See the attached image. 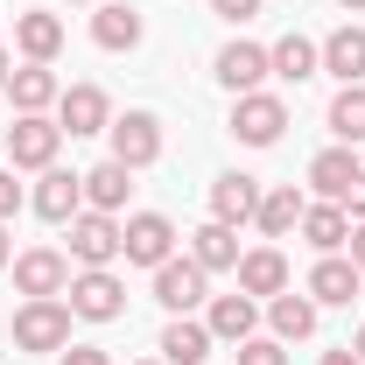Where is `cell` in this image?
<instances>
[{
    "label": "cell",
    "instance_id": "23",
    "mask_svg": "<svg viewBox=\"0 0 365 365\" xmlns=\"http://www.w3.org/2000/svg\"><path fill=\"white\" fill-rule=\"evenodd\" d=\"M190 260H197L204 274H232L239 267V232L218 225V218H204V225L190 232Z\"/></svg>",
    "mask_w": 365,
    "mask_h": 365
},
{
    "label": "cell",
    "instance_id": "39",
    "mask_svg": "<svg viewBox=\"0 0 365 365\" xmlns=\"http://www.w3.org/2000/svg\"><path fill=\"white\" fill-rule=\"evenodd\" d=\"M7 71H14V56H7V49H0V91H7Z\"/></svg>",
    "mask_w": 365,
    "mask_h": 365
},
{
    "label": "cell",
    "instance_id": "6",
    "mask_svg": "<svg viewBox=\"0 0 365 365\" xmlns=\"http://www.w3.org/2000/svg\"><path fill=\"white\" fill-rule=\"evenodd\" d=\"M155 302H162L169 317H190V309H204V302H211V274L197 267L190 253H182V260H162V267H155Z\"/></svg>",
    "mask_w": 365,
    "mask_h": 365
},
{
    "label": "cell",
    "instance_id": "26",
    "mask_svg": "<svg viewBox=\"0 0 365 365\" xmlns=\"http://www.w3.org/2000/svg\"><path fill=\"white\" fill-rule=\"evenodd\" d=\"M91 43L98 49H134L140 43V14L127 0H98V14H91Z\"/></svg>",
    "mask_w": 365,
    "mask_h": 365
},
{
    "label": "cell",
    "instance_id": "30",
    "mask_svg": "<svg viewBox=\"0 0 365 365\" xmlns=\"http://www.w3.org/2000/svg\"><path fill=\"white\" fill-rule=\"evenodd\" d=\"M232 365H288V351H281V337H246V344H232Z\"/></svg>",
    "mask_w": 365,
    "mask_h": 365
},
{
    "label": "cell",
    "instance_id": "25",
    "mask_svg": "<svg viewBox=\"0 0 365 365\" xmlns=\"http://www.w3.org/2000/svg\"><path fill=\"white\" fill-rule=\"evenodd\" d=\"M267 323H274L281 344H302V337H317V302L295 295V288H281V295L267 302Z\"/></svg>",
    "mask_w": 365,
    "mask_h": 365
},
{
    "label": "cell",
    "instance_id": "14",
    "mask_svg": "<svg viewBox=\"0 0 365 365\" xmlns=\"http://www.w3.org/2000/svg\"><path fill=\"white\" fill-rule=\"evenodd\" d=\"M36 218H49V225H71L78 211H85V176H71V169H43V182H36Z\"/></svg>",
    "mask_w": 365,
    "mask_h": 365
},
{
    "label": "cell",
    "instance_id": "3",
    "mask_svg": "<svg viewBox=\"0 0 365 365\" xmlns=\"http://www.w3.org/2000/svg\"><path fill=\"white\" fill-rule=\"evenodd\" d=\"M63 295H71V317H85V323H120L127 317V281L113 267H78Z\"/></svg>",
    "mask_w": 365,
    "mask_h": 365
},
{
    "label": "cell",
    "instance_id": "27",
    "mask_svg": "<svg viewBox=\"0 0 365 365\" xmlns=\"http://www.w3.org/2000/svg\"><path fill=\"white\" fill-rule=\"evenodd\" d=\"M267 63H274V78L302 85V78H317V71H323V49L309 43V36H281V43L267 49Z\"/></svg>",
    "mask_w": 365,
    "mask_h": 365
},
{
    "label": "cell",
    "instance_id": "31",
    "mask_svg": "<svg viewBox=\"0 0 365 365\" xmlns=\"http://www.w3.org/2000/svg\"><path fill=\"white\" fill-rule=\"evenodd\" d=\"M21 211V182H14V169H0V225Z\"/></svg>",
    "mask_w": 365,
    "mask_h": 365
},
{
    "label": "cell",
    "instance_id": "19",
    "mask_svg": "<svg viewBox=\"0 0 365 365\" xmlns=\"http://www.w3.org/2000/svg\"><path fill=\"white\" fill-rule=\"evenodd\" d=\"M317 49H323V71H330L337 85H365V29L344 21V29H330Z\"/></svg>",
    "mask_w": 365,
    "mask_h": 365
},
{
    "label": "cell",
    "instance_id": "35",
    "mask_svg": "<svg viewBox=\"0 0 365 365\" xmlns=\"http://www.w3.org/2000/svg\"><path fill=\"white\" fill-rule=\"evenodd\" d=\"M344 218H365V176L351 182V190H344Z\"/></svg>",
    "mask_w": 365,
    "mask_h": 365
},
{
    "label": "cell",
    "instance_id": "11",
    "mask_svg": "<svg viewBox=\"0 0 365 365\" xmlns=\"http://www.w3.org/2000/svg\"><path fill=\"white\" fill-rule=\"evenodd\" d=\"M14 288H21V295H63V288H71V253H56V246L14 253Z\"/></svg>",
    "mask_w": 365,
    "mask_h": 365
},
{
    "label": "cell",
    "instance_id": "9",
    "mask_svg": "<svg viewBox=\"0 0 365 365\" xmlns=\"http://www.w3.org/2000/svg\"><path fill=\"white\" fill-rule=\"evenodd\" d=\"M211 71H218V85H225L232 98H246V91H260V85L274 78L267 49H260V43H246V36H232V43L218 49V63H211Z\"/></svg>",
    "mask_w": 365,
    "mask_h": 365
},
{
    "label": "cell",
    "instance_id": "13",
    "mask_svg": "<svg viewBox=\"0 0 365 365\" xmlns=\"http://www.w3.org/2000/svg\"><path fill=\"white\" fill-rule=\"evenodd\" d=\"M239 295H253V302H274L281 288H288V253L281 246H253V253H239Z\"/></svg>",
    "mask_w": 365,
    "mask_h": 365
},
{
    "label": "cell",
    "instance_id": "28",
    "mask_svg": "<svg viewBox=\"0 0 365 365\" xmlns=\"http://www.w3.org/2000/svg\"><path fill=\"white\" fill-rule=\"evenodd\" d=\"M302 239H309L317 253H344V239H351L344 204H309V211H302Z\"/></svg>",
    "mask_w": 365,
    "mask_h": 365
},
{
    "label": "cell",
    "instance_id": "1",
    "mask_svg": "<svg viewBox=\"0 0 365 365\" xmlns=\"http://www.w3.org/2000/svg\"><path fill=\"white\" fill-rule=\"evenodd\" d=\"M7 330H14V351H63L71 344V302L63 295H29Z\"/></svg>",
    "mask_w": 365,
    "mask_h": 365
},
{
    "label": "cell",
    "instance_id": "4",
    "mask_svg": "<svg viewBox=\"0 0 365 365\" xmlns=\"http://www.w3.org/2000/svg\"><path fill=\"white\" fill-rule=\"evenodd\" d=\"M232 134L246 140V148H274V140L288 134V98H281V91H246V98H232Z\"/></svg>",
    "mask_w": 365,
    "mask_h": 365
},
{
    "label": "cell",
    "instance_id": "7",
    "mask_svg": "<svg viewBox=\"0 0 365 365\" xmlns=\"http://www.w3.org/2000/svg\"><path fill=\"white\" fill-rule=\"evenodd\" d=\"M106 134H113V162H127V169H155L162 162V120L155 113H120Z\"/></svg>",
    "mask_w": 365,
    "mask_h": 365
},
{
    "label": "cell",
    "instance_id": "41",
    "mask_svg": "<svg viewBox=\"0 0 365 365\" xmlns=\"http://www.w3.org/2000/svg\"><path fill=\"white\" fill-rule=\"evenodd\" d=\"M71 7H98V0H71Z\"/></svg>",
    "mask_w": 365,
    "mask_h": 365
},
{
    "label": "cell",
    "instance_id": "21",
    "mask_svg": "<svg viewBox=\"0 0 365 365\" xmlns=\"http://www.w3.org/2000/svg\"><path fill=\"white\" fill-rule=\"evenodd\" d=\"M302 211H309V197H302L295 182H274V190H260V211H253V225L267 232V239H288V232L302 225Z\"/></svg>",
    "mask_w": 365,
    "mask_h": 365
},
{
    "label": "cell",
    "instance_id": "37",
    "mask_svg": "<svg viewBox=\"0 0 365 365\" xmlns=\"http://www.w3.org/2000/svg\"><path fill=\"white\" fill-rule=\"evenodd\" d=\"M7 260H14V239H7V225H0V267H7Z\"/></svg>",
    "mask_w": 365,
    "mask_h": 365
},
{
    "label": "cell",
    "instance_id": "22",
    "mask_svg": "<svg viewBox=\"0 0 365 365\" xmlns=\"http://www.w3.org/2000/svg\"><path fill=\"white\" fill-rule=\"evenodd\" d=\"M7 98H14V113H49L63 98V85L49 63H21V71H7Z\"/></svg>",
    "mask_w": 365,
    "mask_h": 365
},
{
    "label": "cell",
    "instance_id": "17",
    "mask_svg": "<svg viewBox=\"0 0 365 365\" xmlns=\"http://www.w3.org/2000/svg\"><path fill=\"white\" fill-rule=\"evenodd\" d=\"M359 176H365V162L351 155V148H344V140H337V148H323L317 162H309V182H317V197H323V204H344V190H351Z\"/></svg>",
    "mask_w": 365,
    "mask_h": 365
},
{
    "label": "cell",
    "instance_id": "12",
    "mask_svg": "<svg viewBox=\"0 0 365 365\" xmlns=\"http://www.w3.org/2000/svg\"><path fill=\"white\" fill-rule=\"evenodd\" d=\"M365 274L344 260V253H323L317 267H309V281H302V295L317 302V309H351V295H359Z\"/></svg>",
    "mask_w": 365,
    "mask_h": 365
},
{
    "label": "cell",
    "instance_id": "34",
    "mask_svg": "<svg viewBox=\"0 0 365 365\" xmlns=\"http://www.w3.org/2000/svg\"><path fill=\"white\" fill-rule=\"evenodd\" d=\"M344 260H351V267L365 274V218H359V225H351V239H344Z\"/></svg>",
    "mask_w": 365,
    "mask_h": 365
},
{
    "label": "cell",
    "instance_id": "32",
    "mask_svg": "<svg viewBox=\"0 0 365 365\" xmlns=\"http://www.w3.org/2000/svg\"><path fill=\"white\" fill-rule=\"evenodd\" d=\"M56 359H63V365H113V359H106V351H98V344H63Z\"/></svg>",
    "mask_w": 365,
    "mask_h": 365
},
{
    "label": "cell",
    "instance_id": "36",
    "mask_svg": "<svg viewBox=\"0 0 365 365\" xmlns=\"http://www.w3.org/2000/svg\"><path fill=\"white\" fill-rule=\"evenodd\" d=\"M317 365H359V351H351V344H337V351H323Z\"/></svg>",
    "mask_w": 365,
    "mask_h": 365
},
{
    "label": "cell",
    "instance_id": "15",
    "mask_svg": "<svg viewBox=\"0 0 365 365\" xmlns=\"http://www.w3.org/2000/svg\"><path fill=\"white\" fill-rule=\"evenodd\" d=\"M14 49H21L29 63H56V49H63V21H56L49 7H21V14H14Z\"/></svg>",
    "mask_w": 365,
    "mask_h": 365
},
{
    "label": "cell",
    "instance_id": "24",
    "mask_svg": "<svg viewBox=\"0 0 365 365\" xmlns=\"http://www.w3.org/2000/svg\"><path fill=\"white\" fill-rule=\"evenodd\" d=\"M127 190H134V169L106 155L98 169H85V211H113V218H120V204H127Z\"/></svg>",
    "mask_w": 365,
    "mask_h": 365
},
{
    "label": "cell",
    "instance_id": "29",
    "mask_svg": "<svg viewBox=\"0 0 365 365\" xmlns=\"http://www.w3.org/2000/svg\"><path fill=\"white\" fill-rule=\"evenodd\" d=\"M323 120H330V134L344 140V148L365 140V85H344L337 98H330V113H323Z\"/></svg>",
    "mask_w": 365,
    "mask_h": 365
},
{
    "label": "cell",
    "instance_id": "16",
    "mask_svg": "<svg viewBox=\"0 0 365 365\" xmlns=\"http://www.w3.org/2000/svg\"><path fill=\"white\" fill-rule=\"evenodd\" d=\"M253 211H260V182L253 176H239V169H232V176H218L211 182V218H218V225H253Z\"/></svg>",
    "mask_w": 365,
    "mask_h": 365
},
{
    "label": "cell",
    "instance_id": "5",
    "mask_svg": "<svg viewBox=\"0 0 365 365\" xmlns=\"http://www.w3.org/2000/svg\"><path fill=\"white\" fill-rule=\"evenodd\" d=\"M120 260H134V267H162V260H176V225H169L162 211H134V218H120Z\"/></svg>",
    "mask_w": 365,
    "mask_h": 365
},
{
    "label": "cell",
    "instance_id": "18",
    "mask_svg": "<svg viewBox=\"0 0 365 365\" xmlns=\"http://www.w3.org/2000/svg\"><path fill=\"white\" fill-rule=\"evenodd\" d=\"M204 323H211L218 344H246L253 323H260V302H253V295H211V302H204Z\"/></svg>",
    "mask_w": 365,
    "mask_h": 365
},
{
    "label": "cell",
    "instance_id": "8",
    "mask_svg": "<svg viewBox=\"0 0 365 365\" xmlns=\"http://www.w3.org/2000/svg\"><path fill=\"white\" fill-rule=\"evenodd\" d=\"M71 260L78 267H113L120 260V218L113 211H78L71 218Z\"/></svg>",
    "mask_w": 365,
    "mask_h": 365
},
{
    "label": "cell",
    "instance_id": "2",
    "mask_svg": "<svg viewBox=\"0 0 365 365\" xmlns=\"http://www.w3.org/2000/svg\"><path fill=\"white\" fill-rule=\"evenodd\" d=\"M7 169H56V148H63V127L49 120V113H14V127H7Z\"/></svg>",
    "mask_w": 365,
    "mask_h": 365
},
{
    "label": "cell",
    "instance_id": "10",
    "mask_svg": "<svg viewBox=\"0 0 365 365\" xmlns=\"http://www.w3.org/2000/svg\"><path fill=\"white\" fill-rule=\"evenodd\" d=\"M56 127H63V134H106V127H113V98H106V85H63V98H56Z\"/></svg>",
    "mask_w": 365,
    "mask_h": 365
},
{
    "label": "cell",
    "instance_id": "38",
    "mask_svg": "<svg viewBox=\"0 0 365 365\" xmlns=\"http://www.w3.org/2000/svg\"><path fill=\"white\" fill-rule=\"evenodd\" d=\"M351 351H359V365H365V323H359V330H351Z\"/></svg>",
    "mask_w": 365,
    "mask_h": 365
},
{
    "label": "cell",
    "instance_id": "33",
    "mask_svg": "<svg viewBox=\"0 0 365 365\" xmlns=\"http://www.w3.org/2000/svg\"><path fill=\"white\" fill-rule=\"evenodd\" d=\"M211 14H225V21H253L260 0H211Z\"/></svg>",
    "mask_w": 365,
    "mask_h": 365
},
{
    "label": "cell",
    "instance_id": "42",
    "mask_svg": "<svg viewBox=\"0 0 365 365\" xmlns=\"http://www.w3.org/2000/svg\"><path fill=\"white\" fill-rule=\"evenodd\" d=\"M140 365H162V359H140Z\"/></svg>",
    "mask_w": 365,
    "mask_h": 365
},
{
    "label": "cell",
    "instance_id": "40",
    "mask_svg": "<svg viewBox=\"0 0 365 365\" xmlns=\"http://www.w3.org/2000/svg\"><path fill=\"white\" fill-rule=\"evenodd\" d=\"M337 7H351V14H365V0H337Z\"/></svg>",
    "mask_w": 365,
    "mask_h": 365
},
{
    "label": "cell",
    "instance_id": "20",
    "mask_svg": "<svg viewBox=\"0 0 365 365\" xmlns=\"http://www.w3.org/2000/svg\"><path fill=\"white\" fill-rule=\"evenodd\" d=\"M211 344H218V337H211V323L169 317V330H162V344H155V351H162V365H204V359H211Z\"/></svg>",
    "mask_w": 365,
    "mask_h": 365
}]
</instances>
